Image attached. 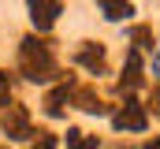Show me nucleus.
I'll list each match as a JSON object with an SVG mask.
<instances>
[{
	"instance_id": "nucleus-10",
	"label": "nucleus",
	"mask_w": 160,
	"mask_h": 149,
	"mask_svg": "<svg viewBox=\"0 0 160 149\" xmlns=\"http://www.w3.org/2000/svg\"><path fill=\"white\" fill-rule=\"evenodd\" d=\"M67 149H97V138L86 134V131H78V127H71L67 131Z\"/></svg>"
},
{
	"instance_id": "nucleus-3",
	"label": "nucleus",
	"mask_w": 160,
	"mask_h": 149,
	"mask_svg": "<svg viewBox=\"0 0 160 149\" xmlns=\"http://www.w3.org/2000/svg\"><path fill=\"white\" fill-rule=\"evenodd\" d=\"M112 127H116V131H145V127H149L145 105H142L138 97H127L119 108L112 112Z\"/></svg>"
},
{
	"instance_id": "nucleus-5",
	"label": "nucleus",
	"mask_w": 160,
	"mask_h": 149,
	"mask_svg": "<svg viewBox=\"0 0 160 149\" xmlns=\"http://www.w3.org/2000/svg\"><path fill=\"white\" fill-rule=\"evenodd\" d=\"M75 64L86 67L89 74H104V45H97V41H82L78 49H75Z\"/></svg>"
},
{
	"instance_id": "nucleus-11",
	"label": "nucleus",
	"mask_w": 160,
	"mask_h": 149,
	"mask_svg": "<svg viewBox=\"0 0 160 149\" xmlns=\"http://www.w3.org/2000/svg\"><path fill=\"white\" fill-rule=\"evenodd\" d=\"M130 41H134V52H142V49H153V52H157L153 30H149V26H134V30H130Z\"/></svg>"
},
{
	"instance_id": "nucleus-2",
	"label": "nucleus",
	"mask_w": 160,
	"mask_h": 149,
	"mask_svg": "<svg viewBox=\"0 0 160 149\" xmlns=\"http://www.w3.org/2000/svg\"><path fill=\"white\" fill-rule=\"evenodd\" d=\"M0 131H4L11 142H30V138H34V127H30V112H26V105L11 101L8 108L0 112Z\"/></svg>"
},
{
	"instance_id": "nucleus-14",
	"label": "nucleus",
	"mask_w": 160,
	"mask_h": 149,
	"mask_svg": "<svg viewBox=\"0 0 160 149\" xmlns=\"http://www.w3.org/2000/svg\"><path fill=\"white\" fill-rule=\"evenodd\" d=\"M149 112H157V116H160V90H153V97H149Z\"/></svg>"
},
{
	"instance_id": "nucleus-8",
	"label": "nucleus",
	"mask_w": 160,
	"mask_h": 149,
	"mask_svg": "<svg viewBox=\"0 0 160 149\" xmlns=\"http://www.w3.org/2000/svg\"><path fill=\"white\" fill-rule=\"evenodd\" d=\"M71 105H78L82 112H89V116H108V105L93 93V90H75V97H71Z\"/></svg>"
},
{
	"instance_id": "nucleus-16",
	"label": "nucleus",
	"mask_w": 160,
	"mask_h": 149,
	"mask_svg": "<svg viewBox=\"0 0 160 149\" xmlns=\"http://www.w3.org/2000/svg\"><path fill=\"white\" fill-rule=\"evenodd\" d=\"M145 149H160V138H149V142H145Z\"/></svg>"
},
{
	"instance_id": "nucleus-15",
	"label": "nucleus",
	"mask_w": 160,
	"mask_h": 149,
	"mask_svg": "<svg viewBox=\"0 0 160 149\" xmlns=\"http://www.w3.org/2000/svg\"><path fill=\"white\" fill-rule=\"evenodd\" d=\"M153 74L160 78V52H153Z\"/></svg>"
},
{
	"instance_id": "nucleus-7",
	"label": "nucleus",
	"mask_w": 160,
	"mask_h": 149,
	"mask_svg": "<svg viewBox=\"0 0 160 149\" xmlns=\"http://www.w3.org/2000/svg\"><path fill=\"white\" fill-rule=\"evenodd\" d=\"M71 97H75V86H71V82L52 86V90L45 93V112H48L52 119H60V116L67 112V105H71Z\"/></svg>"
},
{
	"instance_id": "nucleus-6",
	"label": "nucleus",
	"mask_w": 160,
	"mask_h": 149,
	"mask_svg": "<svg viewBox=\"0 0 160 149\" xmlns=\"http://www.w3.org/2000/svg\"><path fill=\"white\" fill-rule=\"evenodd\" d=\"M142 52H127V64H123V74H119V93H127V97H134V90L142 86Z\"/></svg>"
},
{
	"instance_id": "nucleus-1",
	"label": "nucleus",
	"mask_w": 160,
	"mask_h": 149,
	"mask_svg": "<svg viewBox=\"0 0 160 149\" xmlns=\"http://www.w3.org/2000/svg\"><path fill=\"white\" fill-rule=\"evenodd\" d=\"M19 74L30 82H56L60 78V64L52 56V45L38 34H26L19 41Z\"/></svg>"
},
{
	"instance_id": "nucleus-9",
	"label": "nucleus",
	"mask_w": 160,
	"mask_h": 149,
	"mask_svg": "<svg viewBox=\"0 0 160 149\" xmlns=\"http://www.w3.org/2000/svg\"><path fill=\"white\" fill-rule=\"evenodd\" d=\"M97 4H101V11H104L108 23H123V19L134 15V8H130L127 0H97Z\"/></svg>"
},
{
	"instance_id": "nucleus-4",
	"label": "nucleus",
	"mask_w": 160,
	"mask_h": 149,
	"mask_svg": "<svg viewBox=\"0 0 160 149\" xmlns=\"http://www.w3.org/2000/svg\"><path fill=\"white\" fill-rule=\"evenodd\" d=\"M26 8H30V19H34L38 34H48L56 26V19L63 15V0H26Z\"/></svg>"
},
{
	"instance_id": "nucleus-13",
	"label": "nucleus",
	"mask_w": 160,
	"mask_h": 149,
	"mask_svg": "<svg viewBox=\"0 0 160 149\" xmlns=\"http://www.w3.org/2000/svg\"><path fill=\"white\" fill-rule=\"evenodd\" d=\"M30 149H56V134L38 131V138H30Z\"/></svg>"
},
{
	"instance_id": "nucleus-12",
	"label": "nucleus",
	"mask_w": 160,
	"mask_h": 149,
	"mask_svg": "<svg viewBox=\"0 0 160 149\" xmlns=\"http://www.w3.org/2000/svg\"><path fill=\"white\" fill-rule=\"evenodd\" d=\"M11 105V74L8 71H0V112Z\"/></svg>"
}]
</instances>
